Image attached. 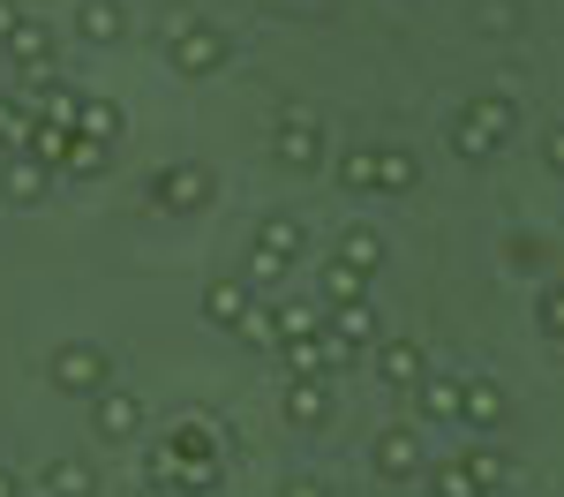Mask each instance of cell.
<instances>
[{"label": "cell", "mask_w": 564, "mask_h": 497, "mask_svg": "<svg viewBox=\"0 0 564 497\" xmlns=\"http://www.w3.org/2000/svg\"><path fill=\"white\" fill-rule=\"evenodd\" d=\"M15 23H23V8H15V0H0V45L15 39Z\"/></svg>", "instance_id": "obj_38"}, {"label": "cell", "mask_w": 564, "mask_h": 497, "mask_svg": "<svg viewBox=\"0 0 564 497\" xmlns=\"http://www.w3.org/2000/svg\"><path fill=\"white\" fill-rule=\"evenodd\" d=\"M324 324H332L347 347H377V310H369V302H332Z\"/></svg>", "instance_id": "obj_13"}, {"label": "cell", "mask_w": 564, "mask_h": 497, "mask_svg": "<svg viewBox=\"0 0 564 497\" xmlns=\"http://www.w3.org/2000/svg\"><path fill=\"white\" fill-rule=\"evenodd\" d=\"M204 316L234 332V324L249 316V287H241V279H212V287H204Z\"/></svg>", "instance_id": "obj_17"}, {"label": "cell", "mask_w": 564, "mask_h": 497, "mask_svg": "<svg viewBox=\"0 0 564 497\" xmlns=\"http://www.w3.org/2000/svg\"><path fill=\"white\" fill-rule=\"evenodd\" d=\"M414 407H422V422H459V377L452 369H422L414 377Z\"/></svg>", "instance_id": "obj_9"}, {"label": "cell", "mask_w": 564, "mask_h": 497, "mask_svg": "<svg viewBox=\"0 0 564 497\" xmlns=\"http://www.w3.org/2000/svg\"><path fill=\"white\" fill-rule=\"evenodd\" d=\"M505 264L542 271V264H550V241H542V234H512V241H505Z\"/></svg>", "instance_id": "obj_31"}, {"label": "cell", "mask_w": 564, "mask_h": 497, "mask_svg": "<svg viewBox=\"0 0 564 497\" xmlns=\"http://www.w3.org/2000/svg\"><path fill=\"white\" fill-rule=\"evenodd\" d=\"M459 422H475V430L505 422V392H497L489 377H459Z\"/></svg>", "instance_id": "obj_12"}, {"label": "cell", "mask_w": 564, "mask_h": 497, "mask_svg": "<svg viewBox=\"0 0 564 497\" xmlns=\"http://www.w3.org/2000/svg\"><path fill=\"white\" fill-rule=\"evenodd\" d=\"M31 129H39V121H31V106H23L15 90H0V151H8V159H23V151H31Z\"/></svg>", "instance_id": "obj_16"}, {"label": "cell", "mask_w": 564, "mask_h": 497, "mask_svg": "<svg viewBox=\"0 0 564 497\" xmlns=\"http://www.w3.org/2000/svg\"><path fill=\"white\" fill-rule=\"evenodd\" d=\"M369 294V271L339 264V257H324V302H361Z\"/></svg>", "instance_id": "obj_25"}, {"label": "cell", "mask_w": 564, "mask_h": 497, "mask_svg": "<svg viewBox=\"0 0 564 497\" xmlns=\"http://www.w3.org/2000/svg\"><path fill=\"white\" fill-rule=\"evenodd\" d=\"M481 31L497 39V31H520V8L512 0H481Z\"/></svg>", "instance_id": "obj_37"}, {"label": "cell", "mask_w": 564, "mask_h": 497, "mask_svg": "<svg viewBox=\"0 0 564 497\" xmlns=\"http://www.w3.org/2000/svg\"><path fill=\"white\" fill-rule=\"evenodd\" d=\"M459 121H467V129H481L497 151H505V143H512V129H520V106H512L505 90H481V98H467V114H459Z\"/></svg>", "instance_id": "obj_7"}, {"label": "cell", "mask_w": 564, "mask_h": 497, "mask_svg": "<svg viewBox=\"0 0 564 497\" xmlns=\"http://www.w3.org/2000/svg\"><path fill=\"white\" fill-rule=\"evenodd\" d=\"M339 188H354V196H377V151H369V143H354L347 159H339Z\"/></svg>", "instance_id": "obj_26"}, {"label": "cell", "mask_w": 564, "mask_h": 497, "mask_svg": "<svg viewBox=\"0 0 564 497\" xmlns=\"http://www.w3.org/2000/svg\"><path fill=\"white\" fill-rule=\"evenodd\" d=\"M90 422H98V437H113V445H121V437H135V430H143V400H135V392H113V385H106V392H98V414H90Z\"/></svg>", "instance_id": "obj_10"}, {"label": "cell", "mask_w": 564, "mask_h": 497, "mask_svg": "<svg viewBox=\"0 0 564 497\" xmlns=\"http://www.w3.org/2000/svg\"><path fill=\"white\" fill-rule=\"evenodd\" d=\"M45 377H53V392H68V400H98V392L113 385V361L98 355V347H84V339H68L61 355L45 361Z\"/></svg>", "instance_id": "obj_1"}, {"label": "cell", "mask_w": 564, "mask_h": 497, "mask_svg": "<svg viewBox=\"0 0 564 497\" xmlns=\"http://www.w3.org/2000/svg\"><path fill=\"white\" fill-rule=\"evenodd\" d=\"M76 31H84L90 45H113L121 31H129V15H121L113 0H84V8H76Z\"/></svg>", "instance_id": "obj_19"}, {"label": "cell", "mask_w": 564, "mask_h": 497, "mask_svg": "<svg viewBox=\"0 0 564 497\" xmlns=\"http://www.w3.org/2000/svg\"><path fill=\"white\" fill-rule=\"evenodd\" d=\"M399 188H414V151L406 143H384L377 151V196H399Z\"/></svg>", "instance_id": "obj_22"}, {"label": "cell", "mask_w": 564, "mask_h": 497, "mask_svg": "<svg viewBox=\"0 0 564 497\" xmlns=\"http://www.w3.org/2000/svg\"><path fill=\"white\" fill-rule=\"evenodd\" d=\"M0 497H23V483H15V475H8V467H0Z\"/></svg>", "instance_id": "obj_39"}, {"label": "cell", "mask_w": 564, "mask_h": 497, "mask_svg": "<svg viewBox=\"0 0 564 497\" xmlns=\"http://www.w3.org/2000/svg\"><path fill=\"white\" fill-rule=\"evenodd\" d=\"M430 497H481V490L467 483V467H459V460H444V467H430Z\"/></svg>", "instance_id": "obj_32"}, {"label": "cell", "mask_w": 564, "mask_h": 497, "mask_svg": "<svg viewBox=\"0 0 564 497\" xmlns=\"http://www.w3.org/2000/svg\"><path fill=\"white\" fill-rule=\"evenodd\" d=\"M286 422H302V430L332 422V392H324V377H294V385H286Z\"/></svg>", "instance_id": "obj_11"}, {"label": "cell", "mask_w": 564, "mask_h": 497, "mask_svg": "<svg viewBox=\"0 0 564 497\" xmlns=\"http://www.w3.org/2000/svg\"><path fill=\"white\" fill-rule=\"evenodd\" d=\"M174 452H181V460H204V467H212V452H218L212 422H181V430H174Z\"/></svg>", "instance_id": "obj_30"}, {"label": "cell", "mask_w": 564, "mask_h": 497, "mask_svg": "<svg viewBox=\"0 0 564 497\" xmlns=\"http://www.w3.org/2000/svg\"><path fill=\"white\" fill-rule=\"evenodd\" d=\"M459 467H467V483H475L481 497H489V490H505V483H512V460H505L497 445H475L467 460H459Z\"/></svg>", "instance_id": "obj_20"}, {"label": "cell", "mask_w": 564, "mask_h": 497, "mask_svg": "<svg viewBox=\"0 0 564 497\" xmlns=\"http://www.w3.org/2000/svg\"><path fill=\"white\" fill-rule=\"evenodd\" d=\"M286 497H324V490H316V483H286Z\"/></svg>", "instance_id": "obj_40"}, {"label": "cell", "mask_w": 564, "mask_h": 497, "mask_svg": "<svg viewBox=\"0 0 564 497\" xmlns=\"http://www.w3.org/2000/svg\"><path fill=\"white\" fill-rule=\"evenodd\" d=\"M234 332H241L249 347H279V332H271V310H263V302H249V316H241Z\"/></svg>", "instance_id": "obj_34"}, {"label": "cell", "mask_w": 564, "mask_h": 497, "mask_svg": "<svg viewBox=\"0 0 564 497\" xmlns=\"http://www.w3.org/2000/svg\"><path fill=\"white\" fill-rule=\"evenodd\" d=\"M166 61H174L181 76H212L218 61H226V39H218L212 23H181L174 39H166Z\"/></svg>", "instance_id": "obj_4"}, {"label": "cell", "mask_w": 564, "mask_h": 497, "mask_svg": "<svg viewBox=\"0 0 564 497\" xmlns=\"http://www.w3.org/2000/svg\"><path fill=\"white\" fill-rule=\"evenodd\" d=\"M39 497H98V475H90L84 460H53L39 475Z\"/></svg>", "instance_id": "obj_14"}, {"label": "cell", "mask_w": 564, "mask_h": 497, "mask_svg": "<svg viewBox=\"0 0 564 497\" xmlns=\"http://www.w3.org/2000/svg\"><path fill=\"white\" fill-rule=\"evenodd\" d=\"M68 136H76V129H45V121H39V129H31V151H23V159H39L45 174H53V166L68 159Z\"/></svg>", "instance_id": "obj_29"}, {"label": "cell", "mask_w": 564, "mask_h": 497, "mask_svg": "<svg viewBox=\"0 0 564 497\" xmlns=\"http://www.w3.org/2000/svg\"><path fill=\"white\" fill-rule=\"evenodd\" d=\"M339 264H354V271H377V264H384V241H377L369 226H347V234H339Z\"/></svg>", "instance_id": "obj_24"}, {"label": "cell", "mask_w": 564, "mask_h": 497, "mask_svg": "<svg viewBox=\"0 0 564 497\" xmlns=\"http://www.w3.org/2000/svg\"><path fill=\"white\" fill-rule=\"evenodd\" d=\"M151 196H159V212H181V219H188V212H204L218 196V181L204 174L196 159H181V166H166V174L151 181Z\"/></svg>", "instance_id": "obj_2"}, {"label": "cell", "mask_w": 564, "mask_h": 497, "mask_svg": "<svg viewBox=\"0 0 564 497\" xmlns=\"http://www.w3.org/2000/svg\"><path fill=\"white\" fill-rule=\"evenodd\" d=\"M181 497H212V483H196V490H181Z\"/></svg>", "instance_id": "obj_42"}, {"label": "cell", "mask_w": 564, "mask_h": 497, "mask_svg": "<svg viewBox=\"0 0 564 497\" xmlns=\"http://www.w3.org/2000/svg\"><path fill=\"white\" fill-rule=\"evenodd\" d=\"M76 136H90V143H113V136H121V106H113V98H84Z\"/></svg>", "instance_id": "obj_23"}, {"label": "cell", "mask_w": 564, "mask_h": 497, "mask_svg": "<svg viewBox=\"0 0 564 497\" xmlns=\"http://www.w3.org/2000/svg\"><path fill=\"white\" fill-rule=\"evenodd\" d=\"M369 467H377L384 483L422 475V437H414V430H384V437H377V452H369Z\"/></svg>", "instance_id": "obj_8"}, {"label": "cell", "mask_w": 564, "mask_h": 497, "mask_svg": "<svg viewBox=\"0 0 564 497\" xmlns=\"http://www.w3.org/2000/svg\"><path fill=\"white\" fill-rule=\"evenodd\" d=\"M135 497H174V490H166V483H151V490H135Z\"/></svg>", "instance_id": "obj_41"}, {"label": "cell", "mask_w": 564, "mask_h": 497, "mask_svg": "<svg viewBox=\"0 0 564 497\" xmlns=\"http://www.w3.org/2000/svg\"><path fill=\"white\" fill-rule=\"evenodd\" d=\"M377 369H384V385H406V392H414V377H422V347H414V339H377Z\"/></svg>", "instance_id": "obj_18"}, {"label": "cell", "mask_w": 564, "mask_h": 497, "mask_svg": "<svg viewBox=\"0 0 564 497\" xmlns=\"http://www.w3.org/2000/svg\"><path fill=\"white\" fill-rule=\"evenodd\" d=\"M271 151H279V166H294V174H316L324 166V121H308V114H286L279 136H271Z\"/></svg>", "instance_id": "obj_3"}, {"label": "cell", "mask_w": 564, "mask_h": 497, "mask_svg": "<svg viewBox=\"0 0 564 497\" xmlns=\"http://www.w3.org/2000/svg\"><path fill=\"white\" fill-rule=\"evenodd\" d=\"M0 188H8V204H39L45 196V166L39 159H8V166H0Z\"/></svg>", "instance_id": "obj_21"}, {"label": "cell", "mask_w": 564, "mask_h": 497, "mask_svg": "<svg viewBox=\"0 0 564 497\" xmlns=\"http://www.w3.org/2000/svg\"><path fill=\"white\" fill-rule=\"evenodd\" d=\"M8 53H15V68H23V90L53 76V31H45L39 15H23V23H15V39H8Z\"/></svg>", "instance_id": "obj_6"}, {"label": "cell", "mask_w": 564, "mask_h": 497, "mask_svg": "<svg viewBox=\"0 0 564 497\" xmlns=\"http://www.w3.org/2000/svg\"><path fill=\"white\" fill-rule=\"evenodd\" d=\"M271 332L279 339H308V332H324V310L316 302H286V310H271Z\"/></svg>", "instance_id": "obj_27"}, {"label": "cell", "mask_w": 564, "mask_h": 497, "mask_svg": "<svg viewBox=\"0 0 564 497\" xmlns=\"http://www.w3.org/2000/svg\"><path fill=\"white\" fill-rule=\"evenodd\" d=\"M302 249H308V234L294 219H263L257 226V257H271V264H294Z\"/></svg>", "instance_id": "obj_15"}, {"label": "cell", "mask_w": 564, "mask_h": 497, "mask_svg": "<svg viewBox=\"0 0 564 497\" xmlns=\"http://www.w3.org/2000/svg\"><path fill=\"white\" fill-rule=\"evenodd\" d=\"M61 166H68V174H106V166H113V143H90V136H68V159H61Z\"/></svg>", "instance_id": "obj_28"}, {"label": "cell", "mask_w": 564, "mask_h": 497, "mask_svg": "<svg viewBox=\"0 0 564 497\" xmlns=\"http://www.w3.org/2000/svg\"><path fill=\"white\" fill-rule=\"evenodd\" d=\"M316 361H324V369H347V361H354V347L339 339V332H332V324L316 332Z\"/></svg>", "instance_id": "obj_36"}, {"label": "cell", "mask_w": 564, "mask_h": 497, "mask_svg": "<svg viewBox=\"0 0 564 497\" xmlns=\"http://www.w3.org/2000/svg\"><path fill=\"white\" fill-rule=\"evenodd\" d=\"M279 355H286L294 377H324V361H316V332H308V339H279Z\"/></svg>", "instance_id": "obj_33"}, {"label": "cell", "mask_w": 564, "mask_h": 497, "mask_svg": "<svg viewBox=\"0 0 564 497\" xmlns=\"http://www.w3.org/2000/svg\"><path fill=\"white\" fill-rule=\"evenodd\" d=\"M23 106H31V121H45V129H76V114H84V90L61 84V76H45V84L15 90Z\"/></svg>", "instance_id": "obj_5"}, {"label": "cell", "mask_w": 564, "mask_h": 497, "mask_svg": "<svg viewBox=\"0 0 564 497\" xmlns=\"http://www.w3.org/2000/svg\"><path fill=\"white\" fill-rule=\"evenodd\" d=\"M534 324H542V339H557V332H564V294H557V287H542V302H534Z\"/></svg>", "instance_id": "obj_35"}]
</instances>
